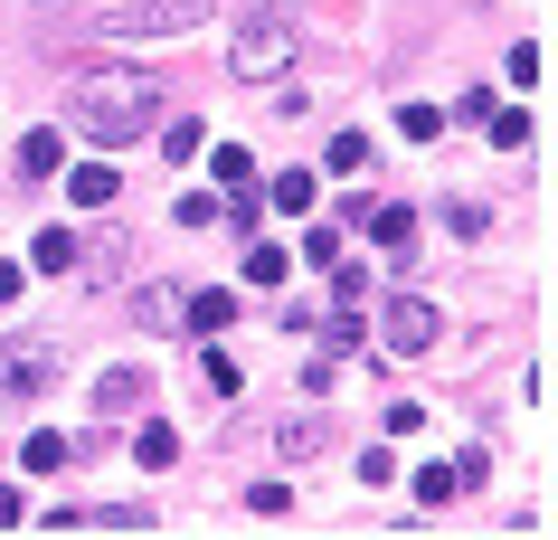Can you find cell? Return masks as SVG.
I'll use <instances>...</instances> for the list:
<instances>
[{
    "instance_id": "1",
    "label": "cell",
    "mask_w": 558,
    "mask_h": 540,
    "mask_svg": "<svg viewBox=\"0 0 558 540\" xmlns=\"http://www.w3.org/2000/svg\"><path fill=\"white\" fill-rule=\"evenodd\" d=\"M161 76H133V67H105V76H76L66 86V133H86V143H133V133H151L161 123Z\"/></svg>"
},
{
    "instance_id": "2",
    "label": "cell",
    "mask_w": 558,
    "mask_h": 540,
    "mask_svg": "<svg viewBox=\"0 0 558 540\" xmlns=\"http://www.w3.org/2000/svg\"><path fill=\"white\" fill-rule=\"evenodd\" d=\"M48 10L86 38H190L199 29V0H48Z\"/></svg>"
},
{
    "instance_id": "3",
    "label": "cell",
    "mask_w": 558,
    "mask_h": 540,
    "mask_svg": "<svg viewBox=\"0 0 558 540\" xmlns=\"http://www.w3.org/2000/svg\"><path fill=\"white\" fill-rule=\"evenodd\" d=\"M294 58H303V38L284 29L275 10H265V20H246V29H236V48H228V67L246 76V86H284V76H294Z\"/></svg>"
},
{
    "instance_id": "4",
    "label": "cell",
    "mask_w": 558,
    "mask_h": 540,
    "mask_svg": "<svg viewBox=\"0 0 558 540\" xmlns=\"http://www.w3.org/2000/svg\"><path fill=\"white\" fill-rule=\"evenodd\" d=\"M379 341L398 360H416V351H436V303H416V295H398L388 303V323H379Z\"/></svg>"
},
{
    "instance_id": "5",
    "label": "cell",
    "mask_w": 558,
    "mask_h": 540,
    "mask_svg": "<svg viewBox=\"0 0 558 540\" xmlns=\"http://www.w3.org/2000/svg\"><path fill=\"white\" fill-rule=\"evenodd\" d=\"M48 370H58V360L38 351V341H0V398H38Z\"/></svg>"
},
{
    "instance_id": "6",
    "label": "cell",
    "mask_w": 558,
    "mask_h": 540,
    "mask_svg": "<svg viewBox=\"0 0 558 540\" xmlns=\"http://www.w3.org/2000/svg\"><path fill=\"white\" fill-rule=\"evenodd\" d=\"M123 313H133V332H161V341H171L180 332V285H133Z\"/></svg>"
},
{
    "instance_id": "7",
    "label": "cell",
    "mask_w": 558,
    "mask_h": 540,
    "mask_svg": "<svg viewBox=\"0 0 558 540\" xmlns=\"http://www.w3.org/2000/svg\"><path fill=\"white\" fill-rule=\"evenodd\" d=\"M143 398H151L143 370H105V380H95V418H133Z\"/></svg>"
},
{
    "instance_id": "8",
    "label": "cell",
    "mask_w": 558,
    "mask_h": 540,
    "mask_svg": "<svg viewBox=\"0 0 558 540\" xmlns=\"http://www.w3.org/2000/svg\"><path fill=\"white\" fill-rule=\"evenodd\" d=\"M29 266H38V275H76V266H86L76 228H38V238H29Z\"/></svg>"
},
{
    "instance_id": "9",
    "label": "cell",
    "mask_w": 558,
    "mask_h": 540,
    "mask_svg": "<svg viewBox=\"0 0 558 540\" xmlns=\"http://www.w3.org/2000/svg\"><path fill=\"white\" fill-rule=\"evenodd\" d=\"M236 323V295H218V285H208V295H190L180 303V332H199V341H218V332Z\"/></svg>"
},
{
    "instance_id": "10",
    "label": "cell",
    "mask_w": 558,
    "mask_h": 540,
    "mask_svg": "<svg viewBox=\"0 0 558 540\" xmlns=\"http://www.w3.org/2000/svg\"><path fill=\"white\" fill-rule=\"evenodd\" d=\"M369 238H379L388 256H398V275L416 266V209H369Z\"/></svg>"
},
{
    "instance_id": "11",
    "label": "cell",
    "mask_w": 558,
    "mask_h": 540,
    "mask_svg": "<svg viewBox=\"0 0 558 540\" xmlns=\"http://www.w3.org/2000/svg\"><path fill=\"white\" fill-rule=\"evenodd\" d=\"M58 133H48V123H29V133H20V152H10V171H20V180H48V171H58Z\"/></svg>"
},
{
    "instance_id": "12",
    "label": "cell",
    "mask_w": 558,
    "mask_h": 540,
    "mask_svg": "<svg viewBox=\"0 0 558 540\" xmlns=\"http://www.w3.org/2000/svg\"><path fill=\"white\" fill-rule=\"evenodd\" d=\"M284 266H294V256H284V247H265L256 228H246V285H256V295H275V285H284Z\"/></svg>"
},
{
    "instance_id": "13",
    "label": "cell",
    "mask_w": 558,
    "mask_h": 540,
    "mask_svg": "<svg viewBox=\"0 0 558 540\" xmlns=\"http://www.w3.org/2000/svg\"><path fill=\"white\" fill-rule=\"evenodd\" d=\"M114 180H123V171L86 161V171H66V200H76V209H105V200H114Z\"/></svg>"
},
{
    "instance_id": "14",
    "label": "cell",
    "mask_w": 558,
    "mask_h": 540,
    "mask_svg": "<svg viewBox=\"0 0 558 540\" xmlns=\"http://www.w3.org/2000/svg\"><path fill=\"white\" fill-rule=\"evenodd\" d=\"M133 455H143L151 475H161V465H180V427H171V418H151L143 436H133Z\"/></svg>"
},
{
    "instance_id": "15",
    "label": "cell",
    "mask_w": 558,
    "mask_h": 540,
    "mask_svg": "<svg viewBox=\"0 0 558 540\" xmlns=\"http://www.w3.org/2000/svg\"><path fill=\"white\" fill-rule=\"evenodd\" d=\"M151 133H161V152H171V161H199V115H171V123H151Z\"/></svg>"
},
{
    "instance_id": "16",
    "label": "cell",
    "mask_w": 558,
    "mask_h": 540,
    "mask_svg": "<svg viewBox=\"0 0 558 540\" xmlns=\"http://www.w3.org/2000/svg\"><path fill=\"white\" fill-rule=\"evenodd\" d=\"M66 465V436H48V427H38L29 446H20V475H58Z\"/></svg>"
},
{
    "instance_id": "17",
    "label": "cell",
    "mask_w": 558,
    "mask_h": 540,
    "mask_svg": "<svg viewBox=\"0 0 558 540\" xmlns=\"http://www.w3.org/2000/svg\"><path fill=\"white\" fill-rule=\"evenodd\" d=\"M208 171L228 180V190H246V180H256V152H236V143H218V152H208Z\"/></svg>"
},
{
    "instance_id": "18",
    "label": "cell",
    "mask_w": 558,
    "mask_h": 540,
    "mask_svg": "<svg viewBox=\"0 0 558 540\" xmlns=\"http://www.w3.org/2000/svg\"><path fill=\"white\" fill-rule=\"evenodd\" d=\"M275 209H313V171H275Z\"/></svg>"
},
{
    "instance_id": "19",
    "label": "cell",
    "mask_w": 558,
    "mask_h": 540,
    "mask_svg": "<svg viewBox=\"0 0 558 540\" xmlns=\"http://www.w3.org/2000/svg\"><path fill=\"white\" fill-rule=\"evenodd\" d=\"M454 493H464V483H454V465H426V475H416V503H454Z\"/></svg>"
},
{
    "instance_id": "20",
    "label": "cell",
    "mask_w": 558,
    "mask_h": 540,
    "mask_svg": "<svg viewBox=\"0 0 558 540\" xmlns=\"http://www.w3.org/2000/svg\"><path fill=\"white\" fill-rule=\"evenodd\" d=\"M398 123H408V143H436V133H445L436 105H398Z\"/></svg>"
},
{
    "instance_id": "21",
    "label": "cell",
    "mask_w": 558,
    "mask_h": 540,
    "mask_svg": "<svg viewBox=\"0 0 558 540\" xmlns=\"http://www.w3.org/2000/svg\"><path fill=\"white\" fill-rule=\"evenodd\" d=\"M493 143H501V152L530 143V115H521V105H501V115H493Z\"/></svg>"
},
{
    "instance_id": "22",
    "label": "cell",
    "mask_w": 558,
    "mask_h": 540,
    "mask_svg": "<svg viewBox=\"0 0 558 540\" xmlns=\"http://www.w3.org/2000/svg\"><path fill=\"white\" fill-rule=\"evenodd\" d=\"M331 171H369V143L360 133H331Z\"/></svg>"
},
{
    "instance_id": "23",
    "label": "cell",
    "mask_w": 558,
    "mask_h": 540,
    "mask_svg": "<svg viewBox=\"0 0 558 540\" xmlns=\"http://www.w3.org/2000/svg\"><path fill=\"white\" fill-rule=\"evenodd\" d=\"M323 446V418H284V455H313Z\"/></svg>"
},
{
    "instance_id": "24",
    "label": "cell",
    "mask_w": 558,
    "mask_h": 540,
    "mask_svg": "<svg viewBox=\"0 0 558 540\" xmlns=\"http://www.w3.org/2000/svg\"><path fill=\"white\" fill-rule=\"evenodd\" d=\"M10 521H20V483H0V531H10Z\"/></svg>"
}]
</instances>
